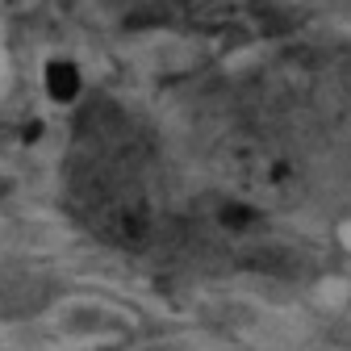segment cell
<instances>
[{
  "instance_id": "4",
  "label": "cell",
  "mask_w": 351,
  "mask_h": 351,
  "mask_svg": "<svg viewBox=\"0 0 351 351\" xmlns=\"http://www.w3.org/2000/svg\"><path fill=\"white\" fill-rule=\"evenodd\" d=\"M176 5L197 21H226V17H239L243 9H251L255 0H176Z\"/></svg>"
},
{
  "instance_id": "3",
  "label": "cell",
  "mask_w": 351,
  "mask_h": 351,
  "mask_svg": "<svg viewBox=\"0 0 351 351\" xmlns=\"http://www.w3.org/2000/svg\"><path fill=\"white\" fill-rule=\"evenodd\" d=\"M42 84H47V97H51V101H63V105H67V101L80 97V67H75L71 59H51Z\"/></svg>"
},
{
  "instance_id": "1",
  "label": "cell",
  "mask_w": 351,
  "mask_h": 351,
  "mask_svg": "<svg viewBox=\"0 0 351 351\" xmlns=\"http://www.w3.org/2000/svg\"><path fill=\"white\" fill-rule=\"evenodd\" d=\"M75 205L84 213V222L93 226V234H101L105 243L113 247H125V251H138L155 239V209H151V197L125 180L117 171H88L75 180Z\"/></svg>"
},
{
  "instance_id": "2",
  "label": "cell",
  "mask_w": 351,
  "mask_h": 351,
  "mask_svg": "<svg viewBox=\"0 0 351 351\" xmlns=\"http://www.w3.org/2000/svg\"><path fill=\"white\" fill-rule=\"evenodd\" d=\"M217 171L251 205H285L301 189L293 159L276 143L259 138V134H230L217 147Z\"/></svg>"
}]
</instances>
